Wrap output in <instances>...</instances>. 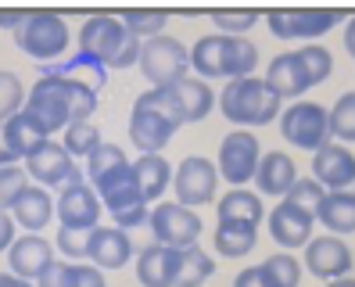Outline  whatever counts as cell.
Wrapping results in <instances>:
<instances>
[{
	"label": "cell",
	"mask_w": 355,
	"mask_h": 287,
	"mask_svg": "<svg viewBox=\"0 0 355 287\" xmlns=\"http://www.w3.org/2000/svg\"><path fill=\"white\" fill-rule=\"evenodd\" d=\"M87 259H90V266H97L101 273L104 270H122V266L133 259V241H130L126 230H119V227H94Z\"/></svg>",
	"instance_id": "cell-22"
},
{
	"label": "cell",
	"mask_w": 355,
	"mask_h": 287,
	"mask_svg": "<svg viewBox=\"0 0 355 287\" xmlns=\"http://www.w3.org/2000/svg\"><path fill=\"white\" fill-rule=\"evenodd\" d=\"M22 101H26L22 79H18L15 72H8V69H0V122H8L11 115L22 112Z\"/></svg>",
	"instance_id": "cell-37"
},
{
	"label": "cell",
	"mask_w": 355,
	"mask_h": 287,
	"mask_svg": "<svg viewBox=\"0 0 355 287\" xmlns=\"http://www.w3.org/2000/svg\"><path fill=\"white\" fill-rule=\"evenodd\" d=\"M26 112L44 126L47 137L65 133L72 122H87L97 112V90L61 76H40V83L26 97Z\"/></svg>",
	"instance_id": "cell-1"
},
{
	"label": "cell",
	"mask_w": 355,
	"mask_h": 287,
	"mask_svg": "<svg viewBox=\"0 0 355 287\" xmlns=\"http://www.w3.org/2000/svg\"><path fill=\"white\" fill-rule=\"evenodd\" d=\"M26 176H33L36 180V187H69V183H76V180H83V173H79V166H76V158L61 148V144L51 137L47 144H40V148L26 158Z\"/></svg>",
	"instance_id": "cell-14"
},
{
	"label": "cell",
	"mask_w": 355,
	"mask_h": 287,
	"mask_svg": "<svg viewBox=\"0 0 355 287\" xmlns=\"http://www.w3.org/2000/svg\"><path fill=\"white\" fill-rule=\"evenodd\" d=\"M54 216V201L44 187H26L22 194H18V201L11 205V219H15V227H22L29 234L36 230H44L47 223Z\"/></svg>",
	"instance_id": "cell-28"
},
{
	"label": "cell",
	"mask_w": 355,
	"mask_h": 287,
	"mask_svg": "<svg viewBox=\"0 0 355 287\" xmlns=\"http://www.w3.org/2000/svg\"><path fill=\"white\" fill-rule=\"evenodd\" d=\"M330 112V137L338 144H355V90H345Z\"/></svg>",
	"instance_id": "cell-34"
},
{
	"label": "cell",
	"mask_w": 355,
	"mask_h": 287,
	"mask_svg": "<svg viewBox=\"0 0 355 287\" xmlns=\"http://www.w3.org/2000/svg\"><path fill=\"white\" fill-rule=\"evenodd\" d=\"M11 244H15V219H11V212L0 209V252H8Z\"/></svg>",
	"instance_id": "cell-44"
},
{
	"label": "cell",
	"mask_w": 355,
	"mask_h": 287,
	"mask_svg": "<svg viewBox=\"0 0 355 287\" xmlns=\"http://www.w3.org/2000/svg\"><path fill=\"white\" fill-rule=\"evenodd\" d=\"M259 65V47L248 36H223L208 33L191 47V69L198 79H244L255 76Z\"/></svg>",
	"instance_id": "cell-3"
},
{
	"label": "cell",
	"mask_w": 355,
	"mask_h": 287,
	"mask_svg": "<svg viewBox=\"0 0 355 287\" xmlns=\"http://www.w3.org/2000/svg\"><path fill=\"white\" fill-rule=\"evenodd\" d=\"M11 36H15V47L26 58L44 61V65L58 61L61 54H65L69 40H72L65 18L54 15V11H26V18L18 22V29Z\"/></svg>",
	"instance_id": "cell-7"
},
{
	"label": "cell",
	"mask_w": 355,
	"mask_h": 287,
	"mask_svg": "<svg viewBox=\"0 0 355 287\" xmlns=\"http://www.w3.org/2000/svg\"><path fill=\"white\" fill-rule=\"evenodd\" d=\"M122 18V26H126L140 44L144 40H155V36H162V29L169 26V15L165 11H126V15H119Z\"/></svg>",
	"instance_id": "cell-35"
},
{
	"label": "cell",
	"mask_w": 355,
	"mask_h": 287,
	"mask_svg": "<svg viewBox=\"0 0 355 287\" xmlns=\"http://www.w3.org/2000/svg\"><path fill=\"white\" fill-rule=\"evenodd\" d=\"M22 18H26V11H0V26H4V29H18V22H22Z\"/></svg>",
	"instance_id": "cell-45"
},
{
	"label": "cell",
	"mask_w": 355,
	"mask_h": 287,
	"mask_svg": "<svg viewBox=\"0 0 355 287\" xmlns=\"http://www.w3.org/2000/svg\"><path fill=\"white\" fill-rule=\"evenodd\" d=\"M0 137H4V144L11 148V155L22 162V158H29L40 144H47L51 137L44 133V126H40V122L22 108L18 115H11L8 122H0Z\"/></svg>",
	"instance_id": "cell-26"
},
{
	"label": "cell",
	"mask_w": 355,
	"mask_h": 287,
	"mask_svg": "<svg viewBox=\"0 0 355 287\" xmlns=\"http://www.w3.org/2000/svg\"><path fill=\"white\" fill-rule=\"evenodd\" d=\"M216 219L219 223H241V227H262L266 219V205L255 191H244V187H234L226 191L219 201H216Z\"/></svg>",
	"instance_id": "cell-24"
},
{
	"label": "cell",
	"mask_w": 355,
	"mask_h": 287,
	"mask_svg": "<svg viewBox=\"0 0 355 287\" xmlns=\"http://www.w3.org/2000/svg\"><path fill=\"white\" fill-rule=\"evenodd\" d=\"M90 187L101 198V209H108L119 230H137L148 223V201L140 198L137 176H133V162H122L112 173L97 176Z\"/></svg>",
	"instance_id": "cell-6"
},
{
	"label": "cell",
	"mask_w": 355,
	"mask_h": 287,
	"mask_svg": "<svg viewBox=\"0 0 355 287\" xmlns=\"http://www.w3.org/2000/svg\"><path fill=\"white\" fill-rule=\"evenodd\" d=\"M26 187H29V176L22 166H0V209L11 212V205Z\"/></svg>",
	"instance_id": "cell-39"
},
{
	"label": "cell",
	"mask_w": 355,
	"mask_h": 287,
	"mask_svg": "<svg viewBox=\"0 0 355 287\" xmlns=\"http://www.w3.org/2000/svg\"><path fill=\"white\" fill-rule=\"evenodd\" d=\"M269 223V237H273L284 252H295V248H305V244L312 241V227H316V219H312L309 212L295 209L291 201H280L273 212L266 216Z\"/></svg>",
	"instance_id": "cell-19"
},
{
	"label": "cell",
	"mask_w": 355,
	"mask_h": 287,
	"mask_svg": "<svg viewBox=\"0 0 355 287\" xmlns=\"http://www.w3.org/2000/svg\"><path fill=\"white\" fill-rule=\"evenodd\" d=\"M219 112L234 122V126L248 130V126H269L280 112L284 101L277 97V90L259 76H244V79H230L219 94Z\"/></svg>",
	"instance_id": "cell-5"
},
{
	"label": "cell",
	"mask_w": 355,
	"mask_h": 287,
	"mask_svg": "<svg viewBox=\"0 0 355 287\" xmlns=\"http://www.w3.org/2000/svg\"><path fill=\"white\" fill-rule=\"evenodd\" d=\"M101 144V130L94 126V122H72V126H65V133H61V148H65L72 158H90L97 151Z\"/></svg>",
	"instance_id": "cell-33"
},
{
	"label": "cell",
	"mask_w": 355,
	"mask_h": 287,
	"mask_svg": "<svg viewBox=\"0 0 355 287\" xmlns=\"http://www.w3.org/2000/svg\"><path fill=\"white\" fill-rule=\"evenodd\" d=\"M140 72L148 76L151 87H173L183 76H191V51H187L176 36H155L140 44V58H137Z\"/></svg>",
	"instance_id": "cell-8"
},
{
	"label": "cell",
	"mask_w": 355,
	"mask_h": 287,
	"mask_svg": "<svg viewBox=\"0 0 355 287\" xmlns=\"http://www.w3.org/2000/svg\"><path fill=\"white\" fill-rule=\"evenodd\" d=\"M341 18L345 15L334 11V8H277V11H266L269 33L277 40H305V44L330 33Z\"/></svg>",
	"instance_id": "cell-10"
},
{
	"label": "cell",
	"mask_w": 355,
	"mask_h": 287,
	"mask_svg": "<svg viewBox=\"0 0 355 287\" xmlns=\"http://www.w3.org/2000/svg\"><path fill=\"white\" fill-rule=\"evenodd\" d=\"M280 133L287 144L316 155L330 144V112L320 101H295L291 108L280 112Z\"/></svg>",
	"instance_id": "cell-9"
},
{
	"label": "cell",
	"mask_w": 355,
	"mask_h": 287,
	"mask_svg": "<svg viewBox=\"0 0 355 287\" xmlns=\"http://www.w3.org/2000/svg\"><path fill=\"white\" fill-rule=\"evenodd\" d=\"M345 51L355 58V15H352L348 22H345Z\"/></svg>",
	"instance_id": "cell-46"
},
{
	"label": "cell",
	"mask_w": 355,
	"mask_h": 287,
	"mask_svg": "<svg viewBox=\"0 0 355 287\" xmlns=\"http://www.w3.org/2000/svg\"><path fill=\"white\" fill-rule=\"evenodd\" d=\"M327 287H355V280L352 277H341V280H330Z\"/></svg>",
	"instance_id": "cell-49"
},
{
	"label": "cell",
	"mask_w": 355,
	"mask_h": 287,
	"mask_svg": "<svg viewBox=\"0 0 355 287\" xmlns=\"http://www.w3.org/2000/svg\"><path fill=\"white\" fill-rule=\"evenodd\" d=\"M295 180H298V166H295V158H291V155L266 151L259 158V169H255L259 198H287V191L295 187Z\"/></svg>",
	"instance_id": "cell-23"
},
{
	"label": "cell",
	"mask_w": 355,
	"mask_h": 287,
	"mask_svg": "<svg viewBox=\"0 0 355 287\" xmlns=\"http://www.w3.org/2000/svg\"><path fill=\"white\" fill-rule=\"evenodd\" d=\"M323 198H327V191L320 187L316 180H312V176H298V180H295V187L287 191V198H284V201H291L295 209H302V212H309L312 219H316Z\"/></svg>",
	"instance_id": "cell-36"
},
{
	"label": "cell",
	"mask_w": 355,
	"mask_h": 287,
	"mask_svg": "<svg viewBox=\"0 0 355 287\" xmlns=\"http://www.w3.org/2000/svg\"><path fill=\"white\" fill-rule=\"evenodd\" d=\"M352 248L341 241V237H312L305 244V266H309V273L312 277H320V280H341L352 273Z\"/></svg>",
	"instance_id": "cell-17"
},
{
	"label": "cell",
	"mask_w": 355,
	"mask_h": 287,
	"mask_svg": "<svg viewBox=\"0 0 355 287\" xmlns=\"http://www.w3.org/2000/svg\"><path fill=\"white\" fill-rule=\"evenodd\" d=\"M8 262H11V270L15 277H22V280H40L47 273V266L54 262V248H51V241L47 237H40V234H22V237H15V244L8 248Z\"/></svg>",
	"instance_id": "cell-20"
},
{
	"label": "cell",
	"mask_w": 355,
	"mask_h": 287,
	"mask_svg": "<svg viewBox=\"0 0 355 287\" xmlns=\"http://www.w3.org/2000/svg\"><path fill=\"white\" fill-rule=\"evenodd\" d=\"M173 191H176V205H183V209L216 205V191H219L216 162H208L201 155H187L173 169Z\"/></svg>",
	"instance_id": "cell-12"
},
{
	"label": "cell",
	"mask_w": 355,
	"mask_h": 287,
	"mask_svg": "<svg viewBox=\"0 0 355 287\" xmlns=\"http://www.w3.org/2000/svg\"><path fill=\"white\" fill-rule=\"evenodd\" d=\"M302 58H305V69H309V76H312V87L327 83L330 72H334V54H330L323 44H305V47H302Z\"/></svg>",
	"instance_id": "cell-41"
},
{
	"label": "cell",
	"mask_w": 355,
	"mask_h": 287,
	"mask_svg": "<svg viewBox=\"0 0 355 287\" xmlns=\"http://www.w3.org/2000/svg\"><path fill=\"white\" fill-rule=\"evenodd\" d=\"M316 223H323L330 237L355 234V194H327L316 212Z\"/></svg>",
	"instance_id": "cell-30"
},
{
	"label": "cell",
	"mask_w": 355,
	"mask_h": 287,
	"mask_svg": "<svg viewBox=\"0 0 355 287\" xmlns=\"http://www.w3.org/2000/svg\"><path fill=\"white\" fill-rule=\"evenodd\" d=\"M54 212L61 227H72V230H94L97 219H101V198L90 187L87 180H76L69 187H61L58 201H54Z\"/></svg>",
	"instance_id": "cell-16"
},
{
	"label": "cell",
	"mask_w": 355,
	"mask_h": 287,
	"mask_svg": "<svg viewBox=\"0 0 355 287\" xmlns=\"http://www.w3.org/2000/svg\"><path fill=\"white\" fill-rule=\"evenodd\" d=\"M312 180L327 194H355V155L345 144H327L312 155Z\"/></svg>",
	"instance_id": "cell-15"
},
{
	"label": "cell",
	"mask_w": 355,
	"mask_h": 287,
	"mask_svg": "<svg viewBox=\"0 0 355 287\" xmlns=\"http://www.w3.org/2000/svg\"><path fill=\"white\" fill-rule=\"evenodd\" d=\"M122 162H130L126 158V151L119 148V144H97V151L87 158V183H94L97 176H104V173H112L115 166H122Z\"/></svg>",
	"instance_id": "cell-38"
},
{
	"label": "cell",
	"mask_w": 355,
	"mask_h": 287,
	"mask_svg": "<svg viewBox=\"0 0 355 287\" xmlns=\"http://www.w3.org/2000/svg\"><path fill=\"white\" fill-rule=\"evenodd\" d=\"M148 227L155 234V244H165V248H194L201 237V216L194 209H183L176 201H158L148 212Z\"/></svg>",
	"instance_id": "cell-11"
},
{
	"label": "cell",
	"mask_w": 355,
	"mask_h": 287,
	"mask_svg": "<svg viewBox=\"0 0 355 287\" xmlns=\"http://www.w3.org/2000/svg\"><path fill=\"white\" fill-rule=\"evenodd\" d=\"M90 234H94V230H72V227H61L58 237H54V248L65 255V259H87Z\"/></svg>",
	"instance_id": "cell-42"
},
{
	"label": "cell",
	"mask_w": 355,
	"mask_h": 287,
	"mask_svg": "<svg viewBox=\"0 0 355 287\" xmlns=\"http://www.w3.org/2000/svg\"><path fill=\"white\" fill-rule=\"evenodd\" d=\"M176 277V248L165 244H148L137 255V280L140 287H173Z\"/></svg>",
	"instance_id": "cell-27"
},
{
	"label": "cell",
	"mask_w": 355,
	"mask_h": 287,
	"mask_svg": "<svg viewBox=\"0 0 355 287\" xmlns=\"http://www.w3.org/2000/svg\"><path fill=\"white\" fill-rule=\"evenodd\" d=\"M302 280V262L291 252H277L262 259L259 266H248L234 277V287H298Z\"/></svg>",
	"instance_id": "cell-18"
},
{
	"label": "cell",
	"mask_w": 355,
	"mask_h": 287,
	"mask_svg": "<svg viewBox=\"0 0 355 287\" xmlns=\"http://www.w3.org/2000/svg\"><path fill=\"white\" fill-rule=\"evenodd\" d=\"M259 11H252V8H244V11H212V22H216V29H223V36H244L248 29H255V22H259Z\"/></svg>",
	"instance_id": "cell-40"
},
{
	"label": "cell",
	"mask_w": 355,
	"mask_h": 287,
	"mask_svg": "<svg viewBox=\"0 0 355 287\" xmlns=\"http://www.w3.org/2000/svg\"><path fill=\"white\" fill-rule=\"evenodd\" d=\"M259 244V230L255 227H241V223H219L216 230V252L223 259H244L252 255Z\"/></svg>",
	"instance_id": "cell-32"
},
{
	"label": "cell",
	"mask_w": 355,
	"mask_h": 287,
	"mask_svg": "<svg viewBox=\"0 0 355 287\" xmlns=\"http://www.w3.org/2000/svg\"><path fill=\"white\" fill-rule=\"evenodd\" d=\"M133 176H137V187H140V198L144 201H158L165 194V187H169L173 180V166L165 162L162 155H140L133 162Z\"/></svg>",
	"instance_id": "cell-29"
},
{
	"label": "cell",
	"mask_w": 355,
	"mask_h": 287,
	"mask_svg": "<svg viewBox=\"0 0 355 287\" xmlns=\"http://www.w3.org/2000/svg\"><path fill=\"white\" fill-rule=\"evenodd\" d=\"M212 273H216V259H208V255L201 252V244L176 252V277H173V287H201L205 280H212Z\"/></svg>",
	"instance_id": "cell-31"
},
{
	"label": "cell",
	"mask_w": 355,
	"mask_h": 287,
	"mask_svg": "<svg viewBox=\"0 0 355 287\" xmlns=\"http://www.w3.org/2000/svg\"><path fill=\"white\" fill-rule=\"evenodd\" d=\"M0 166H18V158L11 155V148L4 144V137H0Z\"/></svg>",
	"instance_id": "cell-48"
},
{
	"label": "cell",
	"mask_w": 355,
	"mask_h": 287,
	"mask_svg": "<svg viewBox=\"0 0 355 287\" xmlns=\"http://www.w3.org/2000/svg\"><path fill=\"white\" fill-rule=\"evenodd\" d=\"M0 287H36V284H29V280H22V277H15V273H0Z\"/></svg>",
	"instance_id": "cell-47"
},
{
	"label": "cell",
	"mask_w": 355,
	"mask_h": 287,
	"mask_svg": "<svg viewBox=\"0 0 355 287\" xmlns=\"http://www.w3.org/2000/svg\"><path fill=\"white\" fill-rule=\"evenodd\" d=\"M183 126L180 105L165 87H151L133 101V115H130V144L140 155H162L169 148V140Z\"/></svg>",
	"instance_id": "cell-2"
},
{
	"label": "cell",
	"mask_w": 355,
	"mask_h": 287,
	"mask_svg": "<svg viewBox=\"0 0 355 287\" xmlns=\"http://www.w3.org/2000/svg\"><path fill=\"white\" fill-rule=\"evenodd\" d=\"M259 158H262L259 137L248 133V130H234V133H226L223 144H219L216 173H219L226 183H234V187H244L248 180H255Z\"/></svg>",
	"instance_id": "cell-13"
},
{
	"label": "cell",
	"mask_w": 355,
	"mask_h": 287,
	"mask_svg": "<svg viewBox=\"0 0 355 287\" xmlns=\"http://www.w3.org/2000/svg\"><path fill=\"white\" fill-rule=\"evenodd\" d=\"M79 270L76 262H51L47 273L36 280V287H79Z\"/></svg>",
	"instance_id": "cell-43"
},
{
	"label": "cell",
	"mask_w": 355,
	"mask_h": 287,
	"mask_svg": "<svg viewBox=\"0 0 355 287\" xmlns=\"http://www.w3.org/2000/svg\"><path fill=\"white\" fill-rule=\"evenodd\" d=\"M266 83L277 90V97L284 101V97H302L309 87H312V76H309V69H305V58H302V51H284V54H277L273 61H269V69H266Z\"/></svg>",
	"instance_id": "cell-21"
},
{
	"label": "cell",
	"mask_w": 355,
	"mask_h": 287,
	"mask_svg": "<svg viewBox=\"0 0 355 287\" xmlns=\"http://www.w3.org/2000/svg\"><path fill=\"white\" fill-rule=\"evenodd\" d=\"M79 54L94 58L104 69H133L140 58V40L122 26L119 15H90L79 29Z\"/></svg>",
	"instance_id": "cell-4"
},
{
	"label": "cell",
	"mask_w": 355,
	"mask_h": 287,
	"mask_svg": "<svg viewBox=\"0 0 355 287\" xmlns=\"http://www.w3.org/2000/svg\"><path fill=\"white\" fill-rule=\"evenodd\" d=\"M165 90H169L173 101L180 105L183 122H201V119H208V112H212V105H216L212 87H208L205 79H198V76H183L180 83L165 87Z\"/></svg>",
	"instance_id": "cell-25"
}]
</instances>
